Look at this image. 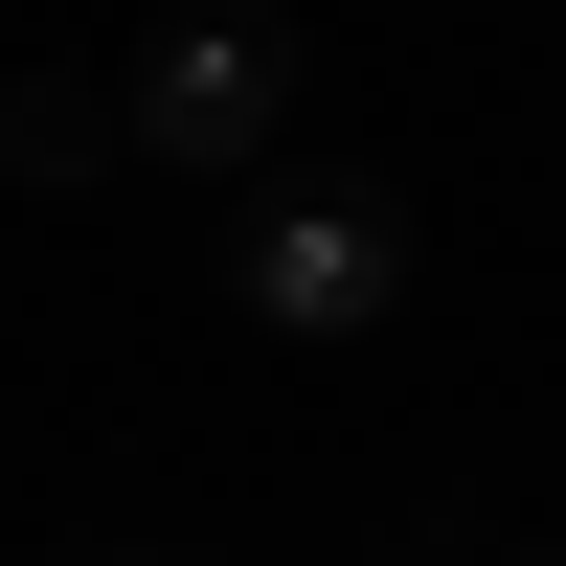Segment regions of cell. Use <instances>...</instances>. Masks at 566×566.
<instances>
[{"label": "cell", "mask_w": 566, "mask_h": 566, "mask_svg": "<svg viewBox=\"0 0 566 566\" xmlns=\"http://www.w3.org/2000/svg\"><path fill=\"white\" fill-rule=\"evenodd\" d=\"M295 23L272 0H181L159 45L114 69V114H136V159H181V181H272V136H295Z\"/></svg>", "instance_id": "1"}, {"label": "cell", "mask_w": 566, "mask_h": 566, "mask_svg": "<svg viewBox=\"0 0 566 566\" xmlns=\"http://www.w3.org/2000/svg\"><path fill=\"white\" fill-rule=\"evenodd\" d=\"M114 159H136V114L91 69H23V91H0V181H114Z\"/></svg>", "instance_id": "3"}, {"label": "cell", "mask_w": 566, "mask_h": 566, "mask_svg": "<svg viewBox=\"0 0 566 566\" xmlns=\"http://www.w3.org/2000/svg\"><path fill=\"white\" fill-rule=\"evenodd\" d=\"M227 295H250L272 340H386V295H408V205H386V181H250Z\"/></svg>", "instance_id": "2"}, {"label": "cell", "mask_w": 566, "mask_h": 566, "mask_svg": "<svg viewBox=\"0 0 566 566\" xmlns=\"http://www.w3.org/2000/svg\"><path fill=\"white\" fill-rule=\"evenodd\" d=\"M476 566H566V544H476Z\"/></svg>", "instance_id": "4"}]
</instances>
